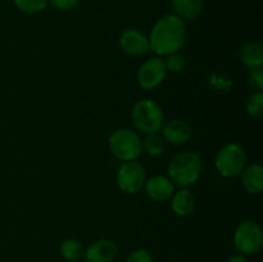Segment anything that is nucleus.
I'll list each match as a JSON object with an SVG mask.
<instances>
[{
    "instance_id": "1",
    "label": "nucleus",
    "mask_w": 263,
    "mask_h": 262,
    "mask_svg": "<svg viewBox=\"0 0 263 262\" xmlns=\"http://www.w3.org/2000/svg\"><path fill=\"white\" fill-rule=\"evenodd\" d=\"M151 50L158 57L179 53L186 39V27L176 14H166L159 18L149 35Z\"/></svg>"
},
{
    "instance_id": "2",
    "label": "nucleus",
    "mask_w": 263,
    "mask_h": 262,
    "mask_svg": "<svg viewBox=\"0 0 263 262\" xmlns=\"http://www.w3.org/2000/svg\"><path fill=\"white\" fill-rule=\"evenodd\" d=\"M202 159L194 152H181L170 161L167 172L174 184L187 188L195 184L202 175Z\"/></svg>"
},
{
    "instance_id": "3",
    "label": "nucleus",
    "mask_w": 263,
    "mask_h": 262,
    "mask_svg": "<svg viewBox=\"0 0 263 262\" xmlns=\"http://www.w3.org/2000/svg\"><path fill=\"white\" fill-rule=\"evenodd\" d=\"M108 145L113 156L123 162L136 161L143 153V139L130 128H118L110 134Z\"/></svg>"
},
{
    "instance_id": "4",
    "label": "nucleus",
    "mask_w": 263,
    "mask_h": 262,
    "mask_svg": "<svg viewBox=\"0 0 263 262\" xmlns=\"http://www.w3.org/2000/svg\"><path fill=\"white\" fill-rule=\"evenodd\" d=\"M131 121L136 130L144 134L158 133L163 126V110L158 103L152 99H141L135 103L131 110Z\"/></svg>"
},
{
    "instance_id": "5",
    "label": "nucleus",
    "mask_w": 263,
    "mask_h": 262,
    "mask_svg": "<svg viewBox=\"0 0 263 262\" xmlns=\"http://www.w3.org/2000/svg\"><path fill=\"white\" fill-rule=\"evenodd\" d=\"M215 166L223 177H235L247 166V152L239 143H229L216 154Z\"/></svg>"
},
{
    "instance_id": "6",
    "label": "nucleus",
    "mask_w": 263,
    "mask_h": 262,
    "mask_svg": "<svg viewBox=\"0 0 263 262\" xmlns=\"http://www.w3.org/2000/svg\"><path fill=\"white\" fill-rule=\"evenodd\" d=\"M263 244L261 226L254 221H244L239 223L234 233V246L243 256L256 254Z\"/></svg>"
},
{
    "instance_id": "7",
    "label": "nucleus",
    "mask_w": 263,
    "mask_h": 262,
    "mask_svg": "<svg viewBox=\"0 0 263 262\" xmlns=\"http://www.w3.org/2000/svg\"><path fill=\"white\" fill-rule=\"evenodd\" d=\"M117 185L126 194H135L143 189L146 180L145 169L136 161L123 162L117 170Z\"/></svg>"
},
{
    "instance_id": "8",
    "label": "nucleus",
    "mask_w": 263,
    "mask_h": 262,
    "mask_svg": "<svg viewBox=\"0 0 263 262\" xmlns=\"http://www.w3.org/2000/svg\"><path fill=\"white\" fill-rule=\"evenodd\" d=\"M167 69L161 57H152L146 59L138 69V84L145 90H153L163 82Z\"/></svg>"
},
{
    "instance_id": "9",
    "label": "nucleus",
    "mask_w": 263,
    "mask_h": 262,
    "mask_svg": "<svg viewBox=\"0 0 263 262\" xmlns=\"http://www.w3.org/2000/svg\"><path fill=\"white\" fill-rule=\"evenodd\" d=\"M118 43L121 49L130 57H143L151 51L148 36L136 28H127L123 31Z\"/></svg>"
},
{
    "instance_id": "10",
    "label": "nucleus",
    "mask_w": 263,
    "mask_h": 262,
    "mask_svg": "<svg viewBox=\"0 0 263 262\" xmlns=\"http://www.w3.org/2000/svg\"><path fill=\"white\" fill-rule=\"evenodd\" d=\"M145 194L154 202H166L171 199L175 193V184L168 176L156 175L145 180L144 184Z\"/></svg>"
},
{
    "instance_id": "11",
    "label": "nucleus",
    "mask_w": 263,
    "mask_h": 262,
    "mask_svg": "<svg viewBox=\"0 0 263 262\" xmlns=\"http://www.w3.org/2000/svg\"><path fill=\"white\" fill-rule=\"evenodd\" d=\"M118 247L110 239H98L84 252L86 262H113L117 257Z\"/></svg>"
},
{
    "instance_id": "12",
    "label": "nucleus",
    "mask_w": 263,
    "mask_h": 262,
    "mask_svg": "<svg viewBox=\"0 0 263 262\" xmlns=\"http://www.w3.org/2000/svg\"><path fill=\"white\" fill-rule=\"evenodd\" d=\"M162 138L170 144L182 145L192 138V127L184 120H171L162 126Z\"/></svg>"
},
{
    "instance_id": "13",
    "label": "nucleus",
    "mask_w": 263,
    "mask_h": 262,
    "mask_svg": "<svg viewBox=\"0 0 263 262\" xmlns=\"http://www.w3.org/2000/svg\"><path fill=\"white\" fill-rule=\"evenodd\" d=\"M240 62L247 68H259L263 64V46L259 41L249 40L241 46Z\"/></svg>"
},
{
    "instance_id": "14",
    "label": "nucleus",
    "mask_w": 263,
    "mask_h": 262,
    "mask_svg": "<svg viewBox=\"0 0 263 262\" xmlns=\"http://www.w3.org/2000/svg\"><path fill=\"white\" fill-rule=\"evenodd\" d=\"M241 184L251 194H258L263 189V170L258 163L249 164L241 171Z\"/></svg>"
},
{
    "instance_id": "15",
    "label": "nucleus",
    "mask_w": 263,
    "mask_h": 262,
    "mask_svg": "<svg viewBox=\"0 0 263 262\" xmlns=\"http://www.w3.org/2000/svg\"><path fill=\"white\" fill-rule=\"evenodd\" d=\"M171 208L180 217L189 216L195 208L194 195L186 188L177 190L171 197Z\"/></svg>"
},
{
    "instance_id": "16",
    "label": "nucleus",
    "mask_w": 263,
    "mask_h": 262,
    "mask_svg": "<svg viewBox=\"0 0 263 262\" xmlns=\"http://www.w3.org/2000/svg\"><path fill=\"white\" fill-rule=\"evenodd\" d=\"M175 13L182 21H194L203 10V0H172Z\"/></svg>"
},
{
    "instance_id": "17",
    "label": "nucleus",
    "mask_w": 263,
    "mask_h": 262,
    "mask_svg": "<svg viewBox=\"0 0 263 262\" xmlns=\"http://www.w3.org/2000/svg\"><path fill=\"white\" fill-rule=\"evenodd\" d=\"M59 251H61L62 257H63L66 261L76 262L84 257L85 248L81 244V241H79L77 239L73 238H68L66 239V240L62 241Z\"/></svg>"
},
{
    "instance_id": "18",
    "label": "nucleus",
    "mask_w": 263,
    "mask_h": 262,
    "mask_svg": "<svg viewBox=\"0 0 263 262\" xmlns=\"http://www.w3.org/2000/svg\"><path fill=\"white\" fill-rule=\"evenodd\" d=\"M164 143L166 141L158 133L146 134L145 139L143 140V151H145L146 154L151 157L161 156L164 151Z\"/></svg>"
},
{
    "instance_id": "19",
    "label": "nucleus",
    "mask_w": 263,
    "mask_h": 262,
    "mask_svg": "<svg viewBox=\"0 0 263 262\" xmlns=\"http://www.w3.org/2000/svg\"><path fill=\"white\" fill-rule=\"evenodd\" d=\"M18 10L27 14H36L40 13L48 7L49 0H13Z\"/></svg>"
},
{
    "instance_id": "20",
    "label": "nucleus",
    "mask_w": 263,
    "mask_h": 262,
    "mask_svg": "<svg viewBox=\"0 0 263 262\" xmlns=\"http://www.w3.org/2000/svg\"><path fill=\"white\" fill-rule=\"evenodd\" d=\"M247 113L252 117H261L263 113V92L254 91L247 100Z\"/></svg>"
},
{
    "instance_id": "21",
    "label": "nucleus",
    "mask_w": 263,
    "mask_h": 262,
    "mask_svg": "<svg viewBox=\"0 0 263 262\" xmlns=\"http://www.w3.org/2000/svg\"><path fill=\"white\" fill-rule=\"evenodd\" d=\"M163 61L167 71L174 72V73H179V72H181L185 68V59L179 53L170 54Z\"/></svg>"
},
{
    "instance_id": "22",
    "label": "nucleus",
    "mask_w": 263,
    "mask_h": 262,
    "mask_svg": "<svg viewBox=\"0 0 263 262\" xmlns=\"http://www.w3.org/2000/svg\"><path fill=\"white\" fill-rule=\"evenodd\" d=\"M248 82L251 87L256 91H262L263 89V72L262 68H251L248 72Z\"/></svg>"
},
{
    "instance_id": "23",
    "label": "nucleus",
    "mask_w": 263,
    "mask_h": 262,
    "mask_svg": "<svg viewBox=\"0 0 263 262\" xmlns=\"http://www.w3.org/2000/svg\"><path fill=\"white\" fill-rule=\"evenodd\" d=\"M125 262H154V259L151 252L144 248H139L131 252Z\"/></svg>"
},
{
    "instance_id": "24",
    "label": "nucleus",
    "mask_w": 263,
    "mask_h": 262,
    "mask_svg": "<svg viewBox=\"0 0 263 262\" xmlns=\"http://www.w3.org/2000/svg\"><path fill=\"white\" fill-rule=\"evenodd\" d=\"M49 3L58 10L67 12V10H72L77 7L79 0H49Z\"/></svg>"
},
{
    "instance_id": "25",
    "label": "nucleus",
    "mask_w": 263,
    "mask_h": 262,
    "mask_svg": "<svg viewBox=\"0 0 263 262\" xmlns=\"http://www.w3.org/2000/svg\"><path fill=\"white\" fill-rule=\"evenodd\" d=\"M226 262H248L247 261L246 256H243V254H233V256L229 257L228 259H226Z\"/></svg>"
}]
</instances>
